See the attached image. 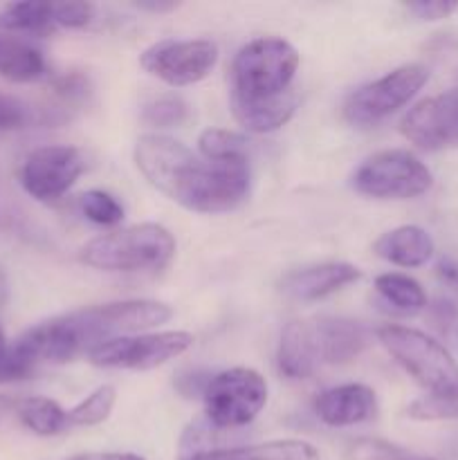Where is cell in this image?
<instances>
[{"mask_svg":"<svg viewBox=\"0 0 458 460\" xmlns=\"http://www.w3.org/2000/svg\"><path fill=\"white\" fill-rule=\"evenodd\" d=\"M135 166L151 187L198 214H225L241 205L250 191V164L241 160L211 162L193 155L169 135L148 133L135 144Z\"/></svg>","mask_w":458,"mask_h":460,"instance_id":"obj_1","label":"cell"},{"mask_svg":"<svg viewBox=\"0 0 458 460\" xmlns=\"http://www.w3.org/2000/svg\"><path fill=\"white\" fill-rule=\"evenodd\" d=\"M171 317H173L171 305L162 304V301L137 299L94 305V308L61 314L57 319L75 355H88L94 346L103 344V341L139 335L142 331L162 326Z\"/></svg>","mask_w":458,"mask_h":460,"instance_id":"obj_2","label":"cell"},{"mask_svg":"<svg viewBox=\"0 0 458 460\" xmlns=\"http://www.w3.org/2000/svg\"><path fill=\"white\" fill-rule=\"evenodd\" d=\"M175 238L157 223H142L97 236L84 245L81 261L106 272H144L162 270L173 261Z\"/></svg>","mask_w":458,"mask_h":460,"instance_id":"obj_3","label":"cell"},{"mask_svg":"<svg viewBox=\"0 0 458 460\" xmlns=\"http://www.w3.org/2000/svg\"><path fill=\"white\" fill-rule=\"evenodd\" d=\"M299 54L277 36L254 39L238 49L232 63V99L263 102L290 90Z\"/></svg>","mask_w":458,"mask_h":460,"instance_id":"obj_4","label":"cell"},{"mask_svg":"<svg viewBox=\"0 0 458 460\" xmlns=\"http://www.w3.org/2000/svg\"><path fill=\"white\" fill-rule=\"evenodd\" d=\"M377 340L431 398H458V364L440 341L407 326L380 328Z\"/></svg>","mask_w":458,"mask_h":460,"instance_id":"obj_5","label":"cell"},{"mask_svg":"<svg viewBox=\"0 0 458 460\" xmlns=\"http://www.w3.org/2000/svg\"><path fill=\"white\" fill-rule=\"evenodd\" d=\"M202 400L209 425L223 431L242 429L263 411L268 382L254 368H227L207 380Z\"/></svg>","mask_w":458,"mask_h":460,"instance_id":"obj_6","label":"cell"},{"mask_svg":"<svg viewBox=\"0 0 458 460\" xmlns=\"http://www.w3.org/2000/svg\"><path fill=\"white\" fill-rule=\"evenodd\" d=\"M434 175L422 160L402 148L366 157L353 173V189L377 200H409L427 193Z\"/></svg>","mask_w":458,"mask_h":460,"instance_id":"obj_7","label":"cell"},{"mask_svg":"<svg viewBox=\"0 0 458 460\" xmlns=\"http://www.w3.org/2000/svg\"><path fill=\"white\" fill-rule=\"evenodd\" d=\"M427 79H429V70L420 63L395 67L389 75L350 93L344 103V117L359 128L380 124L382 119L407 106L420 93Z\"/></svg>","mask_w":458,"mask_h":460,"instance_id":"obj_8","label":"cell"},{"mask_svg":"<svg viewBox=\"0 0 458 460\" xmlns=\"http://www.w3.org/2000/svg\"><path fill=\"white\" fill-rule=\"evenodd\" d=\"M193 346V335L182 331L153 332V335H130L103 341L88 353L94 367L128 368V371H151L171 359L180 358Z\"/></svg>","mask_w":458,"mask_h":460,"instance_id":"obj_9","label":"cell"},{"mask_svg":"<svg viewBox=\"0 0 458 460\" xmlns=\"http://www.w3.org/2000/svg\"><path fill=\"white\" fill-rule=\"evenodd\" d=\"M139 63L155 79L182 88L209 76L218 63V48L205 39H166L144 49Z\"/></svg>","mask_w":458,"mask_h":460,"instance_id":"obj_10","label":"cell"},{"mask_svg":"<svg viewBox=\"0 0 458 460\" xmlns=\"http://www.w3.org/2000/svg\"><path fill=\"white\" fill-rule=\"evenodd\" d=\"M84 173V157L75 146L48 144L22 160L21 184L34 200L49 202L66 196Z\"/></svg>","mask_w":458,"mask_h":460,"instance_id":"obj_11","label":"cell"},{"mask_svg":"<svg viewBox=\"0 0 458 460\" xmlns=\"http://www.w3.org/2000/svg\"><path fill=\"white\" fill-rule=\"evenodd\" d=\"M400 130L422 151L458 146V88L416 103L404 115Z\"/></svg>","mask_w":458,"mask_h":460,"instance_id":"obj_12","label":"cell"},{"mask_svg":"<svg viewBox=\"0 0 458 460\" xmlns=\"http://www.w3.org/2000/svg\"><path fill=\"white\" fill-rule=\"evenodd\" d=\"M310 335H313L314 355L319 367L321 364H346L357 358L371 341L366 326L362 322L344 317L313 319Z\"/></svg>","mask_w":458,"mask_h":460,"instance_id":"obj_13","label":"cell"},{"mask_svg":"<svg viewBox=\"0 0 458 460\" xmlns=\"http://www.w3.org/2000/svg\"><path fill=\"white\" fill-rule=\"evenodd\" d=\"M377 411L375 391L366 385H341L314 400V413L328 427H353L371 420Z\"/></svg>","mask_w":458,"mask_h":460,"instance_id":"obj_14","label":"cell"},{"mask_svg":"<svg viewBox=\"0 0 458 460\" xmlns=\"http://www.w3.org/2000/svg\"><path fill=\"white\" fill-rule=\"evenodd\" d=\"M359 279V270L350 263H321L295 270L281 281L283 295L296 301H317L339 292Z\"/></svg>","mask_w":458,"mask_h":460,"instance_id":"obj_15","label":"cell"},{"mask_svg":"<svg viewBox=\"0 0 458 460\" xmlns=\"http://www.w3.org/2000/svg\"><path fill=\"white\" fill-rule=\"evenodd\" d=\"M299 106V97L295 90L278 94V97L263 99V102H241V99H232V112L233 119L242 126L245 130L256 135L274 133V130L283 128Z\"/></svg>","mask_w":458,"mask_h":460,"instance_id":"obj_16","label":"cell"},{"mask_svg":"<svg viewBox=\"0 0 458 460\" xmlns=\"http://www.w3.org/2000/svg\"><path fill=\"white\" fill-rule=\"evenodd\" d=\"M375 254L400 268H420L434 256V241L418 225H402L377 238Z\"/></svg>","mask_w":458,"mask_h":460,"instance_id":"obj_17","label":"cell"},{"mask_svg":"<svg viewBox=\"0 0 458 460\" xmlns=\"http://www.w3.org/2000/svg\"><path fill=\"white\" fill-rule=\"evenodd\" d=\"M278 371L290 380H305L319 368L308 322H290L281 335L277 353Z\"/></svg>","mask_w":458,"mask_h":460,"instance_id":"obj_18","label":"cell"},{"mask_svg":"<svg viewBox=\"0 0 458 460\" xmlns=\"http://www.w3.org/2000/svg\"><path fill=\"white\" fill-rule=\"evenodd\" d=\"M48 75L40 49L18 36L0 34V76L12 84H31Z\"/></svg>","mask_w":458,"mask_h":460,"instance_id":"obj_19","label":"cell"},{"mask_svg":"<svg viewBox=\"0 0 458 460\" xmlns=\"http://www.w3.org/2000/svg\"><path fill=\"white\" fill-rule=\"evenodd\" d=\"M18 420L36 436H58L70 429L67 422V411L54 400L43 398V395H31V398L21 400L13 407Z\"/></svg>","mask_w":458,"mask_h":460,"instance_id":"obj_20","label":"cell"},{"mask_svg":"<svg viewBox=\"0 0 458 460\" xmlns=\"http://www.w3.org/2000/svg\"><path fill=\"white\" fill-rule=\"evenodd\" d=\"M375 290L395 313L416 314L427 305V295L416 279L400 272H386L375 279Z\"/></svg>","mask_w":458,"mask_h":460,"instance_id":"obj_21","label":"cell"},{"mask_svg":"<svg viewBox=\"0 0 458 460\" xmlns=\"http://www.w3.org/2000/svg\"><path fill=\"white\" fill-rule=\"evenodd\" d=\"M0 27L22 34H48L57 27L54 4L49 3H12L0 12Z\"/></svg>","mask_w":458,"mask_h":460,"instance_id":"obj_22","label":"cell"},{"mask_svg":"<svg viewBox=\"0 0 458 460\" xmlns=\"http://www.w3.org/2000/svg\"><path fill=\"white\" fill-rule=\"evenodd\" d=\"M115 400H117L115 386L110 385L99 386V389H94L88 398L81 400L76 407H72L70 411H67V422H70V427L101 425V422L108 420V416L112 413Z\"/></svg>","mask_w":458,"mask_h":460,"instance_id":"obj_23","label":"cell"},{"mask_svg":"<svg viewBox=\"0 0 458 460\" xmlns=\"http://www.w3.org/2000/svg\"><path fill=\"white\" fill-rule=\"evenodd\" d=\"M198 148H200L202 157L211 162L241 160V157H247L245 137L225 128L205 130V133L200 135V139H198Z\"/></svg>","mask_w":458,"mask_h":460,"instance_id":"obj_24","label":"cell"},{"mask_svg":"<svg viewBox=\"0 0 458 460\" xmlns=\"http://www.w3.org/2000/svg\"><path fill=\"white\" fill-rule=\"evenodd\" d=\"M187 117L189 103L178 94H162V97L148 102L142 111V119L148 126H157V128L180 126L182 121H187Z\"/></svg>","mask_w":458,"mask_h":460,"instance_id":"obj_25","label":"cell"},{"mask_svg":"<svg viewBox=\"0 0 458 460\" xmlns=\"http://www.w3.org/2000/svg\"><path fill=\"white\" fill-rule=\"evenodd\" d=\"M81 211L90 223L101 225V227H112L124 220V207L119 205V200L99 189L85 191L81 196Z\"/></svg>","mask_w":458,"mask_h":460,"instance_id":"obj_26","label":"cell"},{"mask_svg":"<svg viewBox=\"0 0 458 460\" xmlns=\"http://www.w3.org/2000/svg\"><path fill=\"white\" fill-rule=\"evenodd\" d=\"M346 460H436L429 456H420L416 452L400 447L380 438H362L355 440L346 452Z\"/></svg>","mask_w":458,"mask_h":460,"instance_id":"obj_27","label":"cell"},{"mask_svg":"<svg viewBox=\"0 0 458 460\" xmlns=\"http://www.w3.org/2000/svg\"><path fill=\"white\" fill-rule=\"evenodd\" d=\"M34 115L27 103L21 99L0 94V133H12V130L27 128L31 124Z\"/></svg>","mask_w":458,"mask_h":460,"instance_id":"obj_28","label":"cell"},{"mask_svg":"<svg viewBox=\"0 0 458 460\" xmlns=\"http://www.w3.org/2000/svg\"><path fill=\"white\" fill-rule=\"evenodd\" d=\"M94 18V4L90 3H61L54 4V22L67 30H81Z\"/></svg>","mask_w":458,"mask_h":460,"instance_id":"obj_29","label":"cell"},{"mask_svg":"<svg viewBox=\"0 0 458 460\" xmlns=\"http://www.w3.org/2000/svg\"><path fill=\"white\" fill-rule=\"evenodd\" d=\"M30 376V367L13 353L12 344H7L3 328H0V385H3V382L25 380V377Z\"/></svg>","mask_w":458,"mask_h":460,"instance_id":"obj_30","label":"cell"},{"mask_svg":"<svg viewBox=\"0 0 458 460\" xmlns=\"http://www.w3.org/2000/svg\"><path fill=\"white\" fill-rule=\"evenodd\" d=\"M404 9L420 21H443L456 12L458 4L449 0H416V3L404 4Z\"/></svg>","mask_w":458,"mask_h":460,"instance_id":"obj_31","label":"cell"},{"mask_svg":"<svg viewBox=\"0 0 458 460\" xmlns=\"http://www.w3.org/2000/svg\"><path fill=\"white\" fill-rule=\"evenodd\" d=\"M436 274H438V279L445 286L458 292V256H443L438 261V265H436Z\"/></svg>","mask_w":458,"mask_h":460,"instance_id":"obj_32","label":"cell"},{"mask_svg":"<svg viewBox=\"0 0 458 460\" xmlns=\"http://www.w3.org/2000/svg\"><path fill=\"white\" fill-rule=\"evenodd\" d=\"M54 88H57L58 94H63V97H76V94H84L85 93V81L84 76L79 75H70V76H61V79L54 84Z\"/></svg>","mask_w":458,"mask_h":460,"instance_id":"obj_33","label":"cell"},{"mask_svg":"<svg viewBox=\"0 0 458 460\" xmlns=\"http://www.w3.org/2000/svg\"><path fill=\"white\" fill-rule=\"evenodd\" d=\"M67 460H146L137 454H121V452H88V454H76Z\"/></svg>","mask_w":458,"mask_h":460,"instance_id":"obj_34","label":"cell"},{"mask_svg":"<svg viewBox=\"0 0 458 460\" xmlns=\"http://www.w3.org/2000/svg\"><path fill=\"white\" fill-rule=\"evenodd\" d=\"M135 7L144 9V12H171V9H175L178 4L175 3H153V0H142V3H135Z\"/></svg>","mask_w":458,"mask_h":460,"instance_id":"obj_35","label":"cell"},{"mask_svg":"<svg viewBox=\"0 0 458 460\" xmlns=\"http://www.w3.org/2000/svg\"><path fill=\"white\" fill-rule=\"evenodd\" d=\"M13 407H16V402H13L12 398H7V395H0V422L4 420V416H7Z\"/></svg>","mask_w":458,"mask_h":460,"instance_id":"obj_36","label":"cell"},{"mask_svg":"<svg viewBox=\"0 0 458 460\" xmlns=\"http://www.w3.org/2000/svg\"><path fill=\"white\" fill-rule=\"evenodd\" d=\"M7 301V279H4L3 270H0V305Z\"/></svg>","mask_w":458,"mask_h":460,"instance_id":"obj_37","label":"cell"}]
</instances>
